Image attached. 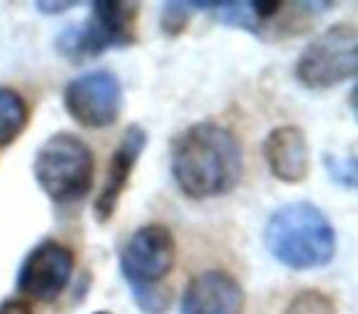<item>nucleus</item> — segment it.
<instances>
[{
	"instance_id": "1",
	"label": "nucleus",
	"mask_w": 358,
	"mask_h": 314,
	"mask_svg": "<svg viewBox=\"0 0 358 314\" xmlns=\"http://www.w3.org/2000/svg\"><path fill=\"white\" fill-rule=\"evenodd\" d=\"M243 175V152L229 128L196 123L174 140L172 177L189 199L229 194Z\"/></svg>"
},
{
	"instance_id": "2",
	"label": "nucleus",
	"mask_w": 358,
	"mask_h": 314,
	"mask_svg": "<svg viewBox=\"0 0 358 314\" xmlns=\"http://www.w3.org/2000/svg\"><path fill=\"white\" fill-rule=\"evenodd\" d=\"M265 245L282 265L292 270L322 268L334 258L336 234L322 209L307 201H294L270 216Z\"/></svg>"
},
{
	"instance_id": "3",
	"label": "nucleus",
	"mask_w": 358,
	"mask_h": 314,
	"mask_svg": "<svg viewBox=\"0 0 358 314\" xmlns=\"http://www.w3.org/2000/svg\"><path fill=\"white\" fill-rule=\"evenodd\" d=\"M35 180L57 204L79 201L94 182V155L76 135L57 133L35 155Z\"/></svg>"
},
{
	"instance_id": "4",
	"label": "nucleus",
	"mask_w": 358,
	"mask_h": 314,
	"mask_svg": "<svg viewBox=\"0 0 358 314\" xmlns=\"http://www.w3.org/2000/svg\"><path fill=\"white\" fill-rule=\"evenodd\" d=\"M135 3H96L84 27H71L59 37L57 47L71 62L94 59L115 47L135 42Z\"/></svg>"
},
{
	"instance_id": "5",
	"label": "nucleus",
	"mask_w": 358,
	"mask_h": 314,
	"mask_svg": "<svg viewBox=\"0 0 358 314\" xmlns=\"http://www.w3.org/2000/svg\"><path fill=\"white\" fill-rule=\"evenodd\" d=\"M356 45L358 32L353 25L329 27L312 40L297 59V79L309 89H331V86L356 76Z\"/></svg>"
},
{
	"instance_id": "6",
	"label": "nucleus",
	"mask_w": 358,
	"mask_h": 314,
	"mask_svg": "<svg viewBox=\"0 0 358 314\" xmlns=\"http://www.w3.org/2000/svg\"><path fill=\"white\" fill-rule=\"evenodd\" d=\"M177 260V243L167 226L150 224L135 231L120 253V270L133 285H157Z\"/></svg>"
},
{
	"instance_id": "7",
	"label": "nucleus",
	"mask_w": 358,
	"mask_h": 314,
	"mask_svg": "<svg viewBox=\"0 0 358 314\" xmlns=\"http://www.w3.org/2000/svg\"><path fill=\"white\" fill-rule=\"evenodd\" d=\"M123 104L120 84L110 71H89L74 79L64 91V106L76 123L86 128H106L115 123Z\"/></svg>"
},
{
	"instance_id": "8",
	"label": "nucleus",
	"mask_w": 358,
	"mask_h": 314,
	"mask_svg": "<svg viewBox=\"0 0 358 314\" xmlns=\"http://www.w3.org/2000/svg\"><path fill=\"white\" fill-rule=\"evenodd\" d=\"M74 270V253L57 241H45L30 250L17 275L20 294L37 302H52L64 292Z\"/></svg>"
},
{
	"instance_id": "9",
	"label": "nucleus",
	"mask_w": 358,
	"mask_h": 314,
	"mask_svg": "<svg viewBox=\"0 0 358 314\" xmlns=\"http://www.w3.org/2000/svg\"><path fill=\"white\" fill-rule=\"evenodd\" d=\"M243 307L241 283L221 270L196 275L182 294V314H243Z\"/></svg>"
},
{
	"instance_id": "10",
	"label": "nucleus",
	"mask_w": 358,
	"mask_h": 314,
	"mask_svg": "<svg viewBox=\"0 0 358 314\" xmlns=\"http://www.w3.org/2000/svg\"><path fill=\"white\" fill-rule=\"evenodd\" d=\"M145 143H148V135L140 125H128V130L123 133V140L115 148L113 157L108 162V172H106L103 187H101L99 197H96V219L103 224L113 216L115 206L120 201V194H123L125 185H128V177L133 172L135 162H138L140 152L145 150Z\"/></svg>"
},
{
	"instance_id": "11",
	"label": "nucleus",
	"mask_w": 358,
	"mask_h": 314,
	"mask_svg": "<svg viewBox=\"0 0 358 314\" xmlns=\"http://www.w3.org/2000/svg\"><path fill=\"white\" fill-rule=\"evenodd\" d=\"M265 162H268L270 172L278 177L280 182L287 185H297L307 177L309 172V148L307 138L297 125H282L275 128L273 133L265 138L263 145Z\"/></svg>"
},
{
	"instance_id": "12",
	"label": "nucleus",
	"mask_w": 358,
	"mask_h": 314,
	"mask_svg": "<svg viewBox=\"0 0 358 314\" xmlns=\"http://www.w3.org/2000/svg\"><path fill=\"white\" fill-rule=\"evenodd\" d=\"M27 125V106L13 89H0V148L10 145Z\"/></svg>"
},
{
	"instance_id": "13",
	"label": "nucleus",
	"mask_w": 358,
	"mask_h": 314,
	"mask_svg": "<svg viewBox=\"0 0 358 314\" xmlns=\"http://www.w3.org/2000/svg\"><path fill=\"white\" fill-rule=\"evenodd\" d=\"M285 314H336V304L319 290H304L289 299Z\"/></svg>"
},
{
	"instance_id": "14",
	"label": "nucleus",
	"mask_w": 358,
	"mask_h": 314,
	"mask_svg": "<svg viewBox=\"0 0 358 314\" xmlns=\"http://www.w3.org/2000/svg\"><path fill=\"white\" fill-rule=\"evenodd\" d=\"M133 299L145 314H162L169 307V292L159 285H133Z\"/></svg>"
},
{
	"instance_id": "15",
	"label": "nucleus",
	"mask_w": 358,
	"mask_h": 314,
	"mask_svg": "<svg viewBox=\"0 0 358 314\" xmlns=\"http://www.w3.org/2000/svg\"><path fill=\"white\" fill-rule=\"evenodd\" d=\"M187 20H189V6H167L164 8V15H162V27L169 32V35H177L179 30H185Z\"/></svg>"
},
{
	"instance_id": "16",
	"label": "nucleus",
	"mask_w": 358,
	"mask_h": 314,
	"mask_svg": "<svg viewBox=\"0 0 358 314\" xmlns=\"http://www.w3.org/2000/svg\"><path fill=\"white\" fill-rule=\"evenodd\" d=\"M327 165H329V172H331L336 182H343L346 187L356 185V162H353V157H348L346 162H341V160L336 162L334 157H329Z\"/></svg>"
},
{
	"instance_id": "17",
	"label": "nucleus",
	"mask_w": 358,
	"mask_h": 314,
	"mask_svg": "<svg viewBox=\"0 0 358 314\" xmlns=\"http://www.w3.org/2000/svg\"><path fill=\"white\" fill-rule=\"evenodd\" d=\"M0 314H32V309L22 299H8L0 304Z\"/></svg>"
},
{
	"instance_id": "18",
	"label": "nucleus",
	"mask_w": 358,
	"mask_h": 314,
	"mask_svg": "<svg viewBox=\"0 0 358 314\" xmlns=\"http://www.w3.org/2000/svg\"><path fill=\"white\" fill-rule=\"evenodd\" d=\"M74 8V3H37V10L42 13H64Z\"/></svg>"
},
{
	"instance_id": "19",
	"label": "nucleus",
	"mask_w": 358,
	"mask_h": 314,
	"mask_svg": "<svg viewBox=\"0 0 358 314\" xmlns=\"http://www.w3.org/2000/svg\"><path fill=\"white\" fill-rule=\"evenodd\" d=\"M96 314H110V312H96Z\"/></svg>"
}]
</instances>
